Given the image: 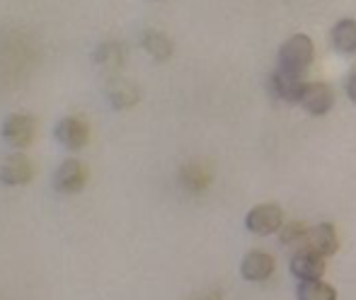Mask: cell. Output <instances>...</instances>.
Listing matches in <instances>:
<instances>
[{
	"label": "cell",
	"instance_id": "12",
	"mask_svg": "<svg viewBox=\"0 0 356 300\" xmlns=\"http://www.w3.org/2000/svg\"><path fill=\"white\" fill-rule=\"evenodd\" d=\"M274 272V257L267 252H250L240 264L245 281H267Z\"/></svg>",
	"mask_w": 356,
	"mask_h": 300
},
{
	"label": "cell",
	"instance_id": "19",
	"mask_svg": "<svg viewBox=\"0 0 356 300\" xmlns=\"http://www.w3.org/2000/svg\"><path fill=\"white\" fill-rule=\"evenodd\" d=\"M347 94L352 102H356V71L352 73V78L347 80Z\"/></svg>",
	"mask_w": 356,
	"mask_h": 300
},
{
	"label": "cell",
	"instance_id": "3",
	"mask_svg": "<svg viewBox=\"0 0 356 300\" xmlns=\"http://www.w3.org/2000/svg\"><path fill=\"white\" fill-rule=\"evenodd\" d=\"M245 225H248L250 233L254 235H274L282 230L284 225V211L282 206H277V203H259V206H254L252 211L248 213V218H245Z\"/></svg>",
	"mask_w": 356,
	"mask_h": 300
},
{
	"label": "cell",
	"instance_id": "20",
	"mask_svg": "<svg viewBox=\"0 0 356 300\" xmlns=\"http://www.w3.org/2000/svg\"><path fill=\"white\" fill-rule=\"evenodd\" d=\"M194 300H220V293H202V296H197Z\"/></svg>",
	"mask_w": 356,
	"mask_h": 300
},
{
	"label": "cell",
	"instance_id": "2",
	"mask_svg": "<svg viewBox=\"0 0 356 300\" xmlns=\"http://www.w3.org/2000/svg\"><path fill=\"white\" fill-rule=\"evenodd\" d=\"M3 141L8 146L22 150V148H29L37 138V119L32 114H10L8 119L3 122Z\"/></svg>",
	"mask_w": 356,
	"mask_h": 300
},
{
	"label": "cell",
	"instance_id": "7",
	"mask_svg": "<svg viewBox=\"0 0 356 300\" xmlns=\"http://www.w3.org/2000/svg\"><path fill=\"white\" fill-rule=\"evenodd\" d=\"M54 138H56V141L61 143L66 150L75 153V150H83L90 143V128L83 119L66 117L56 124V128H54Z\"/></svg>",
	"mask_w": 356,
	"mask_h": 300
},
{
	"label": "cell",
	"instance_id": "5",
	"mask_svg": "<svg viewBox=\"0 0 356 300\" xmlns=\"http://www.w3.org/2000/svg\"><path fill=\"white\" fill-rule=\"evenodd\" d=\"M34 177V165L24 153H10L0 162V182L5 187H24Z\"/></svg>",
	"mask_w": 356,
	"mask_h": 300
},
{
	"label": "cell",
	"instance_id": "8",
	"mask_svg": "<svg viewBox=\"0 0 356 300\" xmlns=\"http://www.w3.org/2000/svg\"><path fill=\"white\" fill-rule=\"evenodd\" d=\"M298 104L308 114H313V117H325V114L332 109L334 94H332V90H330V85H325V83H305Z\"/></svg>",
	"mask_w": 356,
	"mask_h": 300
},
{
	"label": "cell",
	"instance_id": "15",
	"mask_svg": "<svg viewBox=\"0 0 356 300\" xmlns=\"http://www.w3.org/2000/svg\"><path fill=\"white\" fill-rule=\"evenodd\" d=\"M332 47L342 53H356V19H339L334 24Z\"/></svg>",
	"mask_w": 356,
	"mask_h": 300
},
{
	"label": "cell",
	"instance_id": "1",
	"mask_svg": "<svg viewBox=\"0 0 356 300\" xmlns=\"http://www.w3.org/2000/svg\"><path fill=\"white\" fill-rule=\"evenodd\" d=\"M313 53L315 49L308 34H296V37L286 39L282 49H279V68L303 75L305 68L313 63Z\"/></svg>",
	"mask_w": 356,
	"mask_h": 300
},
{
	"label": "cell",
	"instance_id": "11",
	"mask_svg": "<svg viewBox=\"0 0 356 300\" xmlns=\"http://www.w3.org/2000/svg\"><path fill=\"white\" fill-rule=\"evenodd\" d=\"M272 88L279 99H284V102H289V104H298L305 83L300 73H291V71H286V68H277L272 75Z\"/></svg>",
	"mask_w": 356,
	"mask_h": 300
},
{
	"label": "cell",
	"instance_id": "10",
	"mask_svg": "<svg viewBox=\"0 0 356 300\" xmlns=\"http://www.w3.org/2000/svg\"><path fill=\"white\" fill-rule=\"evenodd\" d=\"M291 274L300 281H323L325 257L310 249H296V254L291 257Z\"/></svg>",
	"mask_w": 356,
	"mask_h": 300
},
{
	"label": "cell",
	"instance_id": "9",
	"mask_svg": "<svg viewBox=\"0 0 356 300\" xmlns=\"http://www.w3.org/2000/svg\"><path fill=\"white\" fill-rule=\"evenodd\" d=\"M300 249H310V252L320 254V257H332V254L339 249V240H337L334 225L320 223V225H315V228H310Z\"/></svg>",
	"mask_w": 356,
	"mask_h": 300
},
{
	"label": "cell",
	"instance_id": "17",
	"mask_svg": "<svg viewBox=\"0 0 356 300\" xmlns=\"http://www.w3.org/2000/svg\"><path fill=\"white\" fill-rule=\"evenodd\" d=\"M298 300H337V293L325 281H300Z\"/></svg>",
	"mask_w": 356,
	"mask_h": 300
},
{
	"label": "cell",
	"instance_id": "14",
	"mask_svg": "<svg viewBox=\"0 0 356 300\" xmlns=\"http://www.w3.org/2000/svg\"><path fill=\"white\" fill-rule=\"evenodd\" d=\"M141 44H143L145 53H148V56H153L155 61L165 63V61H170V58H172V42H170L163 32L148 29V32H143Z\"/></svg>",
	"mask_w": 356,
	"mask_h": 300
},
{
	"label": "cell",
	"instance_id": "6",
	"mask_svg": "<svg viewBox=\"0 0 356 300\" xmlns=\"http://www.w3.org/2000/svg\"><path fill=\"white\" fill-rule=\"evenodd\" d=\"M104 94H107V102L112 104L117 112L131 109L141 102V90H138V85L127 78H119V75L109 78V83L104 85Z\"/></svg>",
	"mask_w": 356,
	"mask_h": 300
},
{
	"label": "cell",
	"instance_id": "13",
	"mask_svg": "<svg viewBox=\"0 0 356 300\" xmlns=\"http://www.w3.org/2000/svg\"><path fill=\"white\" fill-rule=\"evenodd\" d=\"M124 56H127V49L122 42H104L92 51V61L104 71H117L124 63Z\"/></svg>",
	"mask_w": 356,
	"mask_h": 300
},
{
	"label": "cell",
	"instance_id": "16",
	"mask_svg": "<svg viewBox=\"0 0 356 300\" xmlns=\"http://www.w3.org/2000/svg\"><path fill=\"white\" fill-rule=\"evenodd\" d=\"M182 184L192 194H202L211 184V172L202 162H192L182 169Z\"/></svg>",
	"mask_w": 356,
	"mask_h": 300
},
{
	"label": "cell",
	"instance_id": "4",
	"mask_svg": "<svg viewBox=\"0 0 356 300\" xmlns=\"http://www.w3.org/2000/svg\"><path fill=\"white\" fill-rule=\"evenodd\" d=\"M88 184V165L80 162L75 158H68L58 165L56 174H54V187L61 194H78Z\"/></svg>",
	"mask_w": 356,
	"mask_h": 300
},
{
	"label": "cell",
	"instance_id": "18",
	"mask_svg": "<svg viewBox=\"0 0 356 300\" xmlns=\"http://www.w3.org/2000/svg\"><path fill=\"white\" fill-rule=\"evenodd\" d=\"M310 228H305L303 223H286L282 225V230H279V240H282V244H286V247H296L300 249L305 242V235H308Z\"/></svg>",
	"mask_w": 356,
	"mask_h": 300
}]
</instances>
